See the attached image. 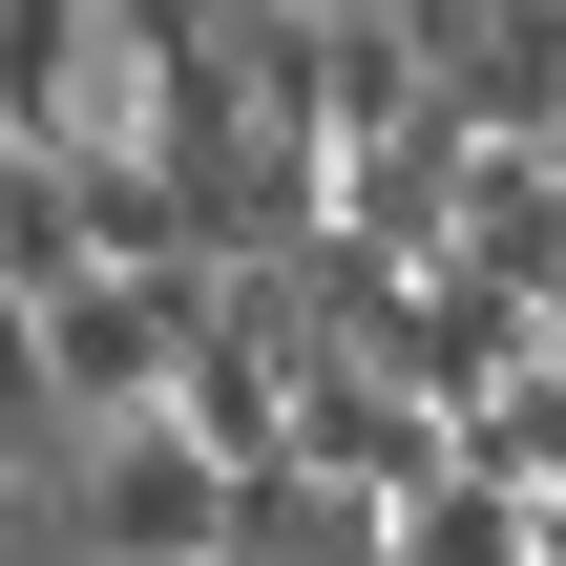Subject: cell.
<instances>
[{
	"label": "cell",
	"instance_id": "obj_1",
	"mask_svg": "<svg viewBox=\"0 0 566 566\" xmlns=\"http://www.w3.org/2000/svg\"><path fill=\"white\" fill-rule=\"evenodd\" d=\"M84 546L105 566H231L252 546V483H231L189 420H105V441H84Z\"/></svg>",
	"mask_w": 566,
	"mask_h": 566
},
{
	"label": "cell",
	"instance_id": "obj_2",
	"mask_svg": "<svg viewBox=\"0 0 566 566\" xmlns=\"http://www.w3.org/2000/svg\"><path fill=\"white\" fill-rule=\"evenodd\" d=\"M399 566H546V504L462 462V483H420V504H399Z\"/></svg>",
	"mask_w": 566,
	"mask_h": 566
},
{
	"label": "cell",
	"instance_id": "obj_3",
	"mask_svg": "<svg viewBox=\"0 0 566 566\" xmlns=\"http://www.w3.org/2000/svg\"><path fill=\"white\" fill-rule=\"evenodd\" d=\"M21 441H84V399H63V357H42V315L0 294V462H21Z\"/></svg>",
	"mask_w": 566,
	"mask_h": 566
},
{
	"label": "cell",
	"instance_id": "obj_4",
	"mask_svg": "<svg viewBox=\"0 0 566 566\" xmlns=\"http://www.w3.org/2000/svg\"><path fill=\"white\" fill-rule=\"evenodd\" d=\"M0 566H21V462H0Z\"/></svg>",
	"mask_w": 566,
	"mask_h": 566
}]
</instances>
